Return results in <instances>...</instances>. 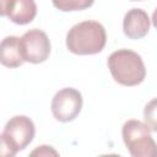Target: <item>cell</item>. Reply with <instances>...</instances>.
Returning a JSON list of instances; mask_svg holds the SVG:
<instances>
[{"instance_id":"cell-13","label":"cell","mask_w":157,"mask_h":157,"mask_svg":"<svg viewBox=\"0 0 157 157\" xmlns=\"http://www.w3.org/2000/svg\"><path fill=\"white\" fill-rule=\"evenodd\" d=\"M152 23H153V26H155V28L157 29V9L153 11V13H152Z\"/></svg>"},{"instance_id":"cell-5","label":"cell","mask_w":157,"mask_h":157,"mask_svg":"<svg viewBox=\"0 0 157 157\" xmlns=\"http://www.w3.org/2000/svg\"><path fill=\"white\" fill-rule=\"evenodd\" d=\"M82 96L80 91L66 87L55 93L52 99V113L54 118L61 123L72 121L81 112Z\"/></svg>"},{"instance_id":"cell-12","label":"cell","mask_w":157,"mask_h":157,"mask_svg":"<svg viewBox=\"0 0 157 157\" xmlns=\"http://www.w3.org/2000/svg\"><path fill=\"white\" fill-rule=\"evenodd\" d=\"M49 156V155H53V156H58V152L55 150H53L50 146H47V145H43V146H39L38 148H36L34 151L31 152V156Z\"/></svg>"},{"instance_id":"cell-9","label":"cell","mask_w":157,"mask_h":157,"mask_svg":"<svg viewBox=\"0 0 157 157\" xmlns=\"http://www.w3.org/2000/svg\"><path fill=\"white\" fill-rule=\"evenodd\" d=\"M1 56L0 61L6 67H18L25 63L21 45H20V38L16 36H9L5 37L1 42Z\"/></svg>"},{"instance_id":"cell-7","label":"cell","mask_w":157,"mask_h":157,"mask_svg":"<svg viewBox=\"0 0 157 157\" xmlns=\"http://www.w3.org/2000/svg\"><path fill=\"white\" fill-rule=\"evenodd\" d=\"M0 15L16 25H27L37 15L34 0H0Z\"/></svg>"},{"instance_id":"cell-6","label":"cell","mask_w":157,"mask_h":157,"mask_svg":"<svg viewBox=\"0 0 157 157\" xmlns=\"http://www.w3.org/2000/svg\"><path fill=\"white\" fill-rule=\"evenodd\" d=\"M20 45L25 61L40 64L49 58L50 40L45 32L38 28L27 31L20 38Z\"/></svg>"},{"instance_id":"cell-8","label":"cell","mask_w":157,"mask_h":157,"mask_svg":"<svg viewBox=\"0 0 157 157\" xmlns=\"http://www.w3.org/2000/svg\"><path fill=\"white\" fill-rule=\"evenodd\" d=\"M150 29V17L147 12L142 9L129 10L123 20L124 34L130 39H140L148 33Z\"/></svg>"},{"instance_id":"cell-2","label":"cell","mask_w":157,"mask_h":157,"mask_svg":"<svg viewBox=\"0 0 157 157\" xmlns=\"http://www.w3.org/2000/svg\"><path fill=\"white\" fill-rule=\"evenodd\" d=\"M108 69L115 82L123 86H137L146 77L142 58L134 50L118 49L108 58Z\"/></svg>"},{"instance_id":"cell-11","label":"cell","mask_w":157,"mask_h":157,"mask_svg":"<svg viewBox=\"0 0 157 157\" xmlns=\"http://www.w3.org/2000/svg\"><path fill=\"white\" fill-rule=\"evenodd\" d=\"M144 119L145 123L150 126V129L157 132V98H153L145 105Z\"/></svg>"},{"instance_id":"cell-14","label":"cell","mask_w":157,"mask_h":157,"mask_svg":"<svg viewBox=\"0 0 157 157\" xmlns=\"http://www.w3.org/2000/svg\"><path fill=\"white\" fill-rule=\"evenodd\" d=\"M132 1H141V0H132Z\"/></svg>"},{"instance_id":"cell-1","label":"cell","mask_w":157,"mask_h":157,"mask_svg":"<svg viewBox=\"0 0 157 157\" xmlns=\"http://www.w3.org/2000/svg\"><path fill=\"white\" fill-rule=\"evenodd\" d=\"M105 43V29L97 21H83L76 23L66 34V48L76 55H92L101 53Z\"/></svg>"},{"instance_id":"cell-10","label":"cell","mask_w":157,"mask_h":157,"mask_svg":"<svg viewBox=\"0 0 157 157\" xmlns=\"http://www.w3.org/2000/svg\"><path fill=\"white\" fill-rule=\"evenodd\" d=\"M55 9L69 12V11H81L88 9L93 5L94 0H52Z\"/></svg>"},{"instance_id":"cell-4","label":"cell","mask_w":157,"mask_h":157,"mask_svg":"<svg viewBox=\"0 0 157 157\" xmlns=\"http://www.w3.org/2000/svg\"><path fill=\"white\" fill-rule=\"evenodd\" d=\"M123 141L132 157H157V144L147 124L130 119L121 129Z\"/></svg>"},{"instance_id":"cell-3","label":"cell","mask_w":157,"mask_h":157,"mask_svg":"<svg viewBox=\"0 0 157 157\" xmlns=\"http://www.w3.org/2000/svg\"><path fill=\"white\" fill-rule=\"evenodd\" d=\"M34 134V124L28 117H12L2 130L0 153L5 157H13L18 151L25 150L32 142Z\"/></svg>"}]
</instances>
